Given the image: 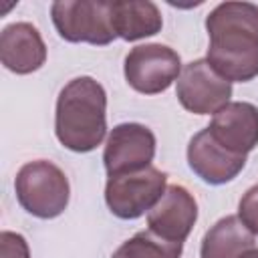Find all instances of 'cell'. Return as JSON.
<instances>
[{
	"label": "cell",
	"instance_id": "cell-5",
	"mask_svg": "<svg viewBox=\"0 0 258 258\" xmlns=\"http://www.w3.org/2000/svg\"><path fill=\"white\" fill-rule=\"evenodd\" d=\"M167 175L149 165L137 171L111 175L105 185V202L121 220H135L149 212L163 196Z\"/></svg>",
	"mask_w": 258,
	"mask_h": 258
},
{
	"label": "cell",
	"instance_id": "cell-12",
	"mask_svg": "<svg viewBox=\"0 0 258 258\" xmlns=\"http://www.w3.org/2000/svg\"><path fill=\"white\" fill-rule=\"evenodd\" d=\"M0 60L16 75L38 71L46 60V46L36 26L30 22L8 24L0 34Z\"/></svg>",
	"mask_w": 258,
	"mask_h": 258
},
{
	"label": "cell",
	"instance_id": "cell-2",
	"mask_svg": "<svg viewBox=\"0 0 258 258\" xmlns=\"http://www.w3.org/2000/svg\"><path fill=\"white\" fill-rule=\"evenodd\" d=\"M56 139L75 153L93 151L107 133V93L93 77L69 81L56 99Z\"/></svg>",
	"mask_w": 258,
	"mask_h": 258
},
{
	"label": "cell",
	"instance_id": "cell-6",
	"mask_svg": "<svg viewBox=\"0 0 258 258\" xmlns=\"http://www.w3.org/2000/svg\"><path fill=\"white\" fill-rule=\"evenodd\" d=\"M181 73L179 54L165 44H139L125 56V79L143 95L163 93Z\"/></svg>",
	"mask_w": 258,
	"mask_h": 258
},
{
	"label": "cell",
	"instance_id": "cell-3",
	"mask_svg": "<svg viewBox=\"0 0 258 258\" xmlns=\"http://www.w3.org/2000/svg\"><path fill=\"white\" fill-rule=\"evenodd\" d=\"M14 189L18 204L42 220L60 216L69 206V179L58 165L46 159L24 163L16 173Z\"/></svg>",
	"mask_w": 258,
	"mask_h": 258
},
{
	"label": "cell",
	"instance_id": "cell-18",
	"mask_svg": "<svg viewBox=\"0 0 258 258\" xmlns=\"http://www.w3.org/2000/svg\"><path fill=\"white\" fill-rule=\"evenodd\" d=\"M240 258H258V250H256V248H252V250H248L246 254H242Z\"/></svg>",
	"mask_w": 258,
	"mask_h": 258
},
{
	"label": "cell",
	"instance_id": "cell-4",
	"mask_svg": "<svg viewBox=\"0 0 258 258\" xmlns=\"http://www.w3.org/2000/svg\"><path fill=\"white\" fill-rule=\"evenodd\" d=\"M111 2L105 0H58L50 6L56 32L69 42L105 46L117 36L109 16Z\"/></svg>",
	"mask_w": 258,
	"mask_h": 258
},
{
	"label": "cell",
	"instance_id": "cell-1",
	"mask_svg": "<svg viewBox=\"0 0 258 258\" xmlns=\"http://www.w3.org/2000/svg\"><path fill=\"white\" fill-rule=\"evenodd\" d=\"M210 67L230 83L258 77V6L222 2L206 18Z\"/></svg>",
	"mask_w": 258,
	"mask_h": 258
},
{
	"label": "cell",
	"instance_id": "cell-16",
	"mask_svg": "<svg viewBox=\"0 0 258 258\" xmlns=\"http://www.w3.org/2000/svg\"><path fill=\"white\" fill-rule=\"evenodd\" d=\"M238 218L254 236H258V183L242 196L238 204Z\"/></svg>",
	"mask_w": 258,
	"mask_h": 258
},
{
	"label": "cell",
	"instance_id": "cell-7",
	"mask_svg": "<svg viewBox=\"0 0 258 258\" xmlns=\"http://www.w3.org/2000/svg\"><path fill=\"white\" fill-rule=\"evenodd\" d=\"M175 95L183 109L196 115H214L230 103L232 83L222 79L206 58L187 62L179 77Z\"/></svg>",
	"mask_w": 258,
	"mask_h": 258
},
{
	"label": "cell",
	"instance_id": "cell-14",
	"mask_svg": "<svg viewBox=\"0 0 258 258\" xmlns=\"http://www.w3.org/2000/svg\"><path fill=\"white\" fill-rule=\"evenodd\" d=\"M256 244V236L244 226L238 216L218 220L202 240V258H240Z\"/></svg>",
	"mask_w": 258,
	"mask_h": 258
},
{
	"label": "cell",
	"instance_id": "cell-13",
	"mask_svg": "<svg viewBox=\"0 0 258 258\" xmlns=\"http://www.w3.org/2000/svg\"><path fill=\"white\" fill-rule=\"evenodd\" d=\"M111 26L123 40H139L161 30L163 18L149 0H113L109 6Z\"/></svg>",
	"mask_w": 258,
	"mask_h": 258
},
{
	"label": "cell",
	"instance_id": "cell-8",
	"mask_svg": "<svg viewBox=\"0 0 258 258\" xmlns=\"http://www.w3.org/2000/svg\"><path fill=\"white\" fill-rule=\"evenodd\" d=\"M155 155V135L141 123H121L107 137L103 163L111 175L149 167Z\"/></svg>",
	"mask_w": 258,
	"mask_h": 258
},
{
	"label": "cell",
	"instance_id": "cell-15",
	"mask_svg": "<svg viewBox=\"0 0 258 258\" xmlns=\"http://www.w3.org/2000/svg\"><path fill=\"white\" fill-rule=\"evenodd\" d=\"M183 242H171L151 230H143L123 242L111 258H179Z\"/></svg>",
	"mask_w": 258,
	"mask_h": 258
},
{
	"label": "cell",
	"instance_id": "cell-9",
	"mask_svg": "<svg viewBox=\"0 0 258 258\" xmlns=\"http://www.w3.org/2000/svg\"><path fill=\"white\" fill-rule=\"evenodd\" d=\"M198 220V204L183 185H167L157 204L147 212V226L157 236L183 242Z\"/></svg>",
	"mask_w": 258,
	"mask_h": 258
},
{
	"label": "cell",
	"instance_id": "cell-11",
	"mask_svg": "<svg viewBox=\"0 0 258 258\" xmlns=\"http://www.w3.org/2000/svg\"><path fill=\"white\" fill-rule=\"evenodd\" d=\"M187 163L191 171L206 183L222 185L232 181L246 165V155H238L222 147L206 129L196 133L187 145Z\"/></svg>",
	"mask_w": 258,
	"mask_h": 258
},
{
	"label": "cell",
	"instance_id": "cell-10",
	"mask_svg": "<svg viewBox=\"0 0 258 258\" xmlns=\"http://www.w3.org/2000/svg\"><path fill=\"white\" fill-rule=\"evenodd\" d=\"M210 135L228 151L246 155L258 145V107L246 101H234L214 113Z\"/></svg>",
	"mask_w": 258,
	"mask_h": 258
},
{
	"label": "cell",
	"instance_id": "cell-17",
	"mask_svg": "<svg viewBox=\"0 0 258 258\" xmlns=\"http://www.w3.org/2000/svg\"><path fill=\"white\" fill-rule=\"evenodd\" d=\"M0 258H30L26 240L16 232L0 234Z\"/></svg>",
	"mask_w": 258,
	"mask_h": 258
}]
</instances>
